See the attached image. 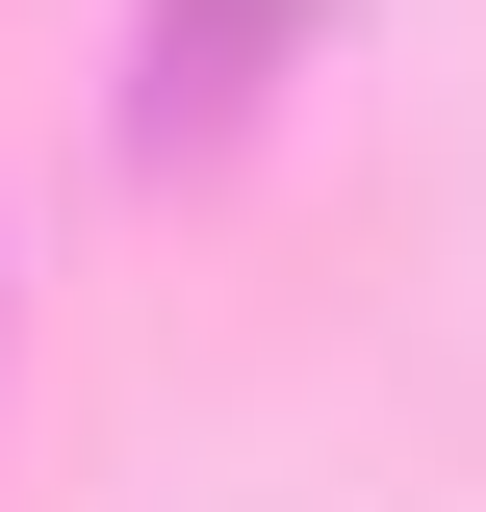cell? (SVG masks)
I'll use <instances>...</instances> for the list:
<instances>
[{
	"mask_svg": "<svg viewBox=\"0 0 486 512\" xmlns=\"http://www.w3.org/2000/svg\"><path fill=\"white\" fill-rule=\"evenodd\" d=\"M256 52H282V0H154V52H128V154H205V128L256 103Z\"/></svg>",
	"mask_w": 486,
	"mask_h": 512,
	"instance_id": "obj_1",
	"label": "cell"
}]
</instances>
